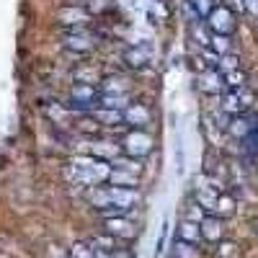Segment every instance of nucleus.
I'll return each mask as SVG.
<instances>
[{
	"label": "nucleus",
	"mask_w": 258,
	"mask_h": 258,
	"mask_svg": "<svg viewBox=\"0 0 258 258\" xmlns=\"http://www.w3.org/2000/svg\"><path fill=\"white\" fill-rule=\"evenodd\" d=\"M199 230H202L204 243H222V238H225V227H222V220L217 214H207L199 222Z\"/></svg>",
	"instance_id": "nucleus-9"
},
{
	"label": "nucleus",
	"mask_w": 258,
	"mask_h": 258,
	"mask_svg": "<svg viewBox=\"0 0 258 258\" xmlns=\"http://www.w3.org/2000/svg\"><path fill=\"white\" fill-rule=\"evenodd\" d=\"M73 173L78 178V183L83 186H98L103 181H109L111 176V163H106V160H98L93 155H80L73 160Z\"/></svg>",
	"instance_id": "nucleus-2"
},
{
	"label": "nucleus",
	"mask_w": 258,
	"mask_h": 258,
	"mask_svg": "<svg viewBox=\"0 0 258 258\" xmlns=\"http://www.w3.org/2000/svg\"><path fill=\"white\" fill-rule=\"evenodd\" d=\"M243 8H245L250 16L258 18V0H243Z\"/></svg>",
	"instance_id": "nucleus-30"
},
{
	"label": "nucleus",
	"mask_w": 258,
	"mask_h": 258,
	"mask_svg": "<svg viewBox=\"0 0 258 258\" xmlns=\"http://www.w3.org/2000/svg\"><path fill=\"white\" fill-rule=\"evenodd\" d=\"M93 119L103 126H119L124 124V111H111V109H96L93 111Z\"/></svg>",
	"instance_id": "nucleus-20"
},
{
	"label": "nucleus",
	"mask_w": 258,
	"mask_h": 258,
	"mask_svg": "<svg viewBox=\"0 0 258 258\" xmlns=\"http://www.w3.org/2000/svg\"><path fill=\"white\" fill-rule=\"evenodd\" d=\"M132 6H135L140 13H145L147 18H153V21H163V18H168V8H165L163 0H135Z\"/></svg>",
	"instance_id": "nucleus-13"
},
{
	"label": "nucleus",
	"mask_w": 258,
	"mask_h": 258,
	"mask_svg": "<svg viewBox=\"0 0 258 258\" xmlns=\"http://www.w3.org/2000/svg\"><path fill=\"white\" fill-rule=\"evenodd\" d=\"M176 240H181V243H191V245H199V243H202L199 222L181 220V222H178V235H176Z\"/></svg>",
	"instance_id": "nucleus-14"
},
{
	"label": "nucleus",
	"mask_w": 258,
	"mask_h": 258,
	"mask_svg": "<svg viewBox=\"0 0 258 258\" xmlns=\"http://www.w3.org/2000/svg\"><path fill=\"white\" fill-rule=\"evenodd\" d=\"M96 106H98V88L93 83H78V85H73L70 101H68L64 109L85 114V111H96Z\"/></svg>",
	"instance_id": "nucleus-4"
},
{
	"label": "nucleus",
	"mask_w": 258,
	"mask_h": 258,
	"mask_svg": "<svg viewBox=\"0 0 258 258\" xmlns=\"http://www.w3.org/2000/svg\"><path fill=\"white\" fill-rule=\"evenodd\" d=\"M186 3H188V8L194 13H197V18H207L212 13V8H214L212 0H186Z\"/></svg>",
	"instance_id": "nucleus-26"
},
{
	"label": "nucleus",
	"mask_w": 258,
	"mask_h": 258,
	"mask_svg": "<svg viewBox=\"0 0 258 258\" xmlns=\"http://www.w3.org/2000/svg\"><path fill=\"white\" fill-rule=\"evenodd\" d=\"M214 214H217L220 220L232 217V214H235V199L230 197V194H220V197H217V207H214Z\"/></svg>",
	"instance_id": "nucleus-21"
},
{
	"label": "nucleus",
	"mask_w": 258,
	"mask_h": 258,
	"mask_svg": "<svg viewBox=\"0 0 258 258\" xmlns=\"http://www.w3.org/2000/svg\"><path fill=\"white\" fill-rule=\"evenodd\" d=\"M220 248H217V255L220 258H238V245H235V243H217Z\"/></svg>",
	"instance_id": "nucleus-29"
},
{
	"label": "nucleus",
	"mask_w": 258,
	"mask_h": 258,
	"mask_svg": "<svg viewBox=\"0 0 258 258\" xmlns=\"http://www.w3.org/2000/svg\"><path fill=\"white\" fill-rule=\"evenodd\" d=\"M88 199L96 209H106V207L132 209L140 202V191L137 188H119V186H96Z\"/></svg>",
	"instance_id": "nucleus-1"
},
{
	"label": "nucleus",
	"mask_w": 258,
	"mask_h": 258,
	"mask_svg": "<svg viewBox=\"0 0 258 258\" xmlns=\"http://www.w3.org/2000/svg\"><path fill=\"white\" fill-rule=\"evenodd\" d=\"M153 114L145 103H129L124 109V124L132 126V129H145V124H150Z\"/></svg>",
	"instance_id": "nucleus-10"
},
{
	"label": "nucleus",
	"mask_w": 258,
	"mask_h": 258,
	"mask_svg": "<svg viewBox=\"0 0 258 258\" xmlns=\"http://www.w3.org/2000/svg\"><path fill=\"white\" fill-rule=\"evenodd\" d=\"M217 70L222 73V75H227V73H232V70H240V57L238 54H225V57H220L217 59Z\"/></svg>",
	"instance_id": "nucleus-24"
},
{
	"label": "nucleus",
	"mask_w": 258,
	"mask_h": 258,
	"mask_svg": "<svg viewBox=\"0 0 258 258\" xmlns=\"http://www.w3.org/2000/svg\"><path fill=\"white\" fill-rule=\"evenodd\" d=\"M57 21L68 29H83V26H88L91 13L85 8H80V6H62L57 11Z\"/></svg>",
	"instance_id": "nucleus-8"
},
{
	"label": "nucleus",
	"mask_w": 258,
	"mask_h": 258,
	"mask_svg": "<svg viewBox=\"0 0 258 258\" xmlns=\"http://www.w3.org/2000/svg\"><path fill=\"white\" fill-rule=\"evenodd\" d=\"M124 62H129L132 68H145V64L150 62V47L147 44H135V47H129L124 52Z\"/></svg>",
	"instance_id": "nucleus-16"
},
{
	"label": "nucleus",
	"mask_w": 258,
	"mask_h": 258,
	"mask_svg": "<svg viewBox=\"0 0 258 258\" xmlns=\"http://www.w3.org/2000/svg\"><path fill=\"white\" fill-rule=\"evenodd\" d=\"M209 47H212L214 52H217L220 57H225V54H230V49H232V41H230V36H222V34H212Z\"/></svg>",
	"instance_id": "nucleus-23"
},
{
	"label": "nucleus",
	"mask_w": 258,
	"mask_h": 258,
	"mask_svg": "<svg viewBox=\"0 0 258 258\" xmlns=\"http://www.w3.org/2000/svg\"><path fill=\"white\" fill-rule=\"evenodd\" d=\"M220 111H225L227 116H240L245 109H243L238 93L230 91V88H225V91H222V101H220Z\"/></svg>",
	"instance_id": "nucleus-15"
},
{
	"label": "nucleus",
	"mask_w": 258,
	"mask_h": 258,
	"mask_svg": "<svg viewBox=\"0 0 258 258\" xmlns=\"http://www.w3.org/2000/svg\"><path fill=\"white\" fill-rule=\"evenodd\" d=\"M199 88L204 93H222L225 91V75L217 68H204L199 75Z\"/></svg>",
	"instance_id": "nucleus-12"
},
{
	"label": "nucleus",
	"mask_w": 258,
	"mask_h": 258,
	"mask_svg": "<svg viewBox=\"0 0 258 258\" xmlns=\"http://www.w3.org/2000/svg\"><path fill=\"white\" fill-rule=\"evenodd\" d=\"M142 160H135V158H114L111 160V168L114 170H126V173H135V176H140V170H142V165H140Z\"/></svg>",
	"instance_id": "nucleus-22"
},
{
	"label": "nucleus",
	"mask_w": 258,
	"mask_h": 258,
	"mask_svg": "<svg viewBox=\"0 0 258 258\" xmlns=\"http://www.w3.org/2000/svg\"><path fill=\"white\" fill-rule=\"evenodd\" d=\"M103 232L111 235L119 243H129L137 238V225L129 217H111V220H103Z\"/></svg>",
	"instance_id": "nucleus-6"
},
{
	"label": "nucleus",
	"mask_w": 258,
	"mask_h": 258,
	"mask_svg": "<svg viewBox=\"0 0 258 258\" xmlns=\"http://www.w3.org/2000/svg\"><path fill=\"white\" fill-rule=\"evenodd\" d=\"M129 80L124 75H106L98 83V93L101 96H129Z\"/></svg>",
	"instance_id": "nucleus-11"
},
{
	"label": "nucleus",
	"mask_w": 258,
	"mask_h": 258,
	"mask_svg": "<svg viewBox=\"0 0 258 258\" xmlns=\"http://www.w3.org/2000/svg\"><path fill=\"white\" fill-rule=\"evenodd\" d=\"M207 26L212 29V34L230 36L235 31V13L227 6H214L212 13L207 16Z\"/></svg>",
	"instance_id": "nucleus-5"
},
{
	"label": "nucleus",
	"mask_w": 258,
	"mask_h": 258,
	"mask_svg": "<svg viewBox=\"0 0 258 258\" xmlns=\"http://www.w3.org/2000/svg\"><path fill=\"white\" fill-rule=\"evenodd\" d=\"M70 258H96V250L91 248V243H75L70 248Z\"/></svg>",
	"instance_id": "nucleus-28"
},
{
	"label": "nucleus",
	"mask_w": 258,
	"mask_h": 258,
	"mask_svg": "<svg viewBox=\"0 0 258 258\" xmlns=\"http://www.w3.org/2000/svg\"><path fill=\"white\" fill-rule=\"evenodd\" d=\"M217 197H220V194H214V191H209L207 186H202V188H197V194H194V202L204 209V214H214Z\"/></svg>",
	"instance_id": "nucleus-17"
},
{
	"label": "nucleus",
	"mask_w": 258,
	"mask_h": 258,
	"mask_svg": "<svg viewBox=\"0 0 258 258\" xmlns=\"http://www.w3.org/2000/svg\"><path fill=\"white\" fill-rule=\"evenodd\" d=\"M173 258H199V248L191 245V243H173Z\"/></svg>",
	"instance_id": "nucleus-25"
},
{
	"label": "nucleus",
	"mask_w": 258,
	"mask_h": 258,
	"mask_svg": "<svg viewBox=\"0 0 258 258\" xmlns=\"http://www.w3.org/2000/svg\"><path fill=\"white\" fill-rule=\"evenodd\" d=\"M88 243H91V248H93V250L109 253V255H111L114 250H119V248H121V243H119V240H114L111 235H106V232H103V235H96V238H91Z\"/></svg>",
	"instance_id": "nucleus-18"
},
{
	"label": "nucleus",
	"mask_w": 258,
	"mask_h": 258,
	"mask_svg": "<svg viewBox=\"0 0 258 258\" xmlns=\"http://www.w3.org/2000/svg\"><path fill=\"white\" fill-rule=\"evenodd\" d=\"M111 258H135V253L129 250V248H119V250L111 253Z\"/></svg>",
	"instance_id": "nucleus-31"
},
{
	"label": "nucleus",
	"mask_w": 258,
	"mask_h": 258,
	"mask_svg": "<svg viewBox=\"0 0 258 258\" xmlns=\"http://www.w3.org/2000/svg\"><path fill=\"white\" fill-rule=\"evenodd\" d=\"M96 36L88 31V29H68L64 31V36H62V41H64V47L68 49H73V52H91L93 49V41Z\"/></svg>",
	"instance_id": "nucleus-7"
},
{
	"label": "nucleus",
	"mask_w": 258,
	"mask_h": 258,
	"mask_svg": "<svg viewBox=\"0 0 258 258\" xmlns=\"http://www.w3.org/2000/svg\"><path fill=\"white\" fill-rule=\"evenodd\" d=\"M243 85H245V73L243 70H232V73L225 75V88L235 91V88H243Z\"/></svg>",
	"instance_id": "nucleus-27"
},
{
	"label": "nucleus",
	"mask_w": 258,
	"mask_h": 258,
	"mask_svg": "<svg viewBox=\"0 0 258 258\" xmlns=\"http://www.w3.org/2000/svg\"><path fill=\"white\" fill-rule=\"evenodd\" d=\"M153 147H155V140L150 137L145 129H129V132L124 135V140H121V153L126 158H135V160L147 158L150 153H153Z\"/></svg>",
	"instance_id": "nucleus-3"
},
{
	"label": "nucleus",
	"mask_w": 258,
	"mask_h": 258,
	"mask_svg": "<svg viewBox=\"0 0 258 258\" xmlns=\"http://www.w3.org/2000/svg\"><path fill=\"white\" fill-rule=\"evenodd\" d=\"M109 183H111V186H119V188H135V186L140 183V176L126 173V170H114V168H111Z\"/></svg>",
	"instance_id": "nucleus-19"
}]
</instances>
